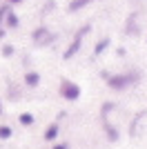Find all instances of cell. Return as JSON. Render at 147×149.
I'll list each match as a JSON object with an SVG mask.
<instances>
[{
  "instance_id": "obj_1",
  "label": "cell",
  "mask_w": 147,
  "mask_h": 149,
  "mask_svg": "<svg viewBox=\"0 0 147 149\" xmlns=\"http://www.w3.org/2000/svg\"><path fill=\"white\" fill-rule=\"evenodd\" d=\"M105 76V82L107 87H111L114 91H120V89H127L129 85L138 82V74H118V76H109V74H103Z\"/></svg>"
},
{
  "instance_id": "obj_2",
  "label": "cell",
  "mask_w": 147,
  "mask_h": 149,
  "mask_svg": "<svg viewBox=\"0 0 147 149\" xmlns=\"http://www.w3.org/2000/svg\"><path fill=\"white\" fill-rule=\"evenodd\" d=\"M89 31H92V27H89V25H85L83 29L78 31V33H76V38H74V42L69 45L67 49H65V54H62V58H65V60H69V58H71L74 54H76V51L80 49V45H83V36H85V33H89Z\"/></svg>"
},
{
  "instance_id": "obj_3",
  "label": "cell",
  "mask_w": 147,
  "mask_h": 149,
  "mask_svg": "<svg viewBox=\"0 0 147 149\" xmlns=\"http://www.w3.org/2000/svg\"><path fill=\"white\" fill-rule=\"evenodd\" d=\"M60 96L65 100H78L80 98V87L71 80H62L60 85Z\"/></svg>"
},
{
  "instance_id": "obj_4",
  "label": "cell",
  "mask_w": 147,
  "mask_h": 149,
  "mask_svg": "<svg viewBox=\"0 0 147 149\" xmlns=\"http://www.w3.org/2000/svg\"><path fill=\"white\" fill-rule=\"evenodd\" d=\"M31 38H34V42H38V45H47L49 42V31H47V27H38L34 33H31Z\"/></svg>"
},
{
  "instance_id": "obj_5",
  "label": "cell",
  "mask_w": 147,
  "mask_h": 149,
  "mask_svg": "<svg viewBox=\"0 0 147 149\" xmlns=\"http://www.w3.org/2000/svg\"><path fill=\"white\" fill-rule=\"evenodd\" d=\"M38 82H40V74H38V71H29V74L24 76V85H29V87H36Z\"/></svg>"
},
{
  "instance_id": "obj_6",
  "label": "cell",
  "mask_w": 147,
  "mask_h": 149,
  "mask_svg": "<svg viewBox=\"0 0 147 149\" xmlns=\"http://www.w3.org/2000/svg\"><path fill=\"white\" fill-rule=\"evenodd\" d=\"M89 2H92V0H71V2H69V11H80V9L87 7Z\"/></svg>"
},
{
  "instance_id": "obj_7",
  "label": "cell",
  "mask_w": 147,
  "mask_h": 149,
  "mask_svg": "<svg viewBox=\"0 0 147 149\" xmlns=\"http://www.w3.org/2000/svg\"><path fill=\"white\" fill-rule=\"evenodd\" d=\"M58 136V125H49L47 129H45V140H54V138Z\"/></svg>"
},
{
  "instance_id": "obj_8",
  "label": "cell",
  "mask_w": 147,
  "mask_h": 149,
  "mask_svg": "<svg viewBox=\"0 0 147 149\" xmlns=\"http://www.w3.org/2000/svg\"><path fill=\"white\" fill-rule=\"evenodd\" d=\"M20 125H24V127H29V125H34V120H36V118H34V113H29V111H24V113H20Z\"/></svg>"
},
{
  "instance_id": "obj_9",
  "label": "cell",
  "mask_w": 147,
  "mask_h": 149,
  "mask_svg": "<svg viewBox=\"0 0 147 149\" xmlns=\"http://www.w3.org/2000/svg\"><path fill=\"white\" fill-rule=\"evenodd\" d=\"M107 47H109V38H103V40H98L96 49H94V54H96V56H100V54H103Z\"/></svg>"
},
{
  "instance_id": "obj_10",
  "label": "cell",
  "mask_w": 147,
  "mask_h": 149,
  "mask_svg": "<svg viewBox=\"0 0 147 149\" xmlns=\"http://www.w3.org/2000/svg\"><path fill=\"white\" fill-rule=\"evenodd\" d=\"M5 18H7V25H9V27H18V16H16V13L9 11Z\"/></svg>"
},
{
  "instance_id": "obj_11",
  "label": "cell",
  "mask_w": 147,
  "mask_h": 149,
  "mask_svg": "<svg viewBox=\"0 0 147 149\" xmlns=\"http://www.w3.org/2000/svg\"><path fill=\"white\" fill-rule=\"evenodd\" d=\"M11 127H7V125H2V127H0V138H2V140H7V138H11Z\"/></svg>"
},
{
  "instance_id": "obj_12",
  "label": "cell",
  "mask_w": 147,
  "mask_h": 149,
  "mask_svg": "<svg viewBox=\"0 0 147 149\" xmlns=\"http://www.w3.org/2000/svg\"><path fill=\"white\" fill-rule=\"evenodd\" d=\"M105 131L109 134V140H118V131L111 127V125H105Z\"/></svg>"
},
{
  "instance_id": "obj_13",
  "label": "cell",
  "mask_w": 147,
  "mask_h": 149,
  "mask_svg": "<svg viewBox=\"0 0 147 149\" xmlns=\"http://www.w3.org/2000/svg\"><path fill=\"white\" fill-rule=\"evenodd\" d=\"M11 54H13V47H11V45H2V56L9 58Z\"/></svg>"
},
{
  "instance_id": "obj_14",
  "label": "cell",
  "mask_w": 147,
  "mask_h": 149,
  "mask_svg": "<svg viewBox=\"0 0 147 149\" xmlns=\"http://www.w3.org/2000/svg\"><path fill=\"white\" fill-rule=\"evenodd\" d=\"M9 13V7H5V5H0V25H2V20H5V16Z\"/></svg>"
},
{
  "instance_id": "obj_15",
  "label": "cell",
  "mask_w": 147,
  "mask_h": 149,
  "mask_svg": "<svg viewBox=\"0 0 147 149\" xmlns=\"http://www.w3.org/2000/svg\"><path fill=\"white\" fill-rule=\"evenodd\" d=\"M109 109H114V105H111V102H107V105H103V113H107V111H109Z\"/></svg>"
},
{
  "instance_id": "obj_16",
  "label": "cell",
  "mask_w": 147,
  "mask_h": 149,
  "mask_svg": "<svg viewBox=\"0 0 147 149\" xmlns=\"http://www.w3.org/2000/svg\"><path fill=\"white\" fill-rule=\"evenodd\" d=\"M54 149H69L67 145H54Z\"/></svg>"
},
{
  "instance_id": "obj_17",
  "label": "cell",
  "mask_w": 147,
  "mask_h": 149,
  "mask_svg": "<svg viewBox=\"0 0 147 149\" xmlns=\"http://www.w3.org/2000/svg\"><path fill=\"white\" fill-rule=\"evenodd\" d=\"M9 2H11V5H18V2H22V0H9Z\"/></svg>"
},
{
  "instance_id": "obj_18",
  "label": "cell",
  "mask_w": 147,
  "mask_h": 149,
  "mask_svg": "<svg viewBox=\"0 0 147 149\" xmlns=\"http://www.w3.org/2000/svg\"><path fill=\"white\" fill-rule=\"evenodd\" d=\"M0 38H5V31H2V29H0Z\"/></svg>"
},
{
  "instance_id": "obj_19",
  "label": "cell",
  "mask_w": 147,
  "mask_h": 149,
  "mask_svg": "<svg viewBox=\"0 0 147 149\" xmlns=\"http://www.w3.org/2000/svg\"><path fill=\"white\" fill-rule=\"evenodd\" d=\"M0 113H2V105H0Z\"/></svg>"
}]
</instances>
